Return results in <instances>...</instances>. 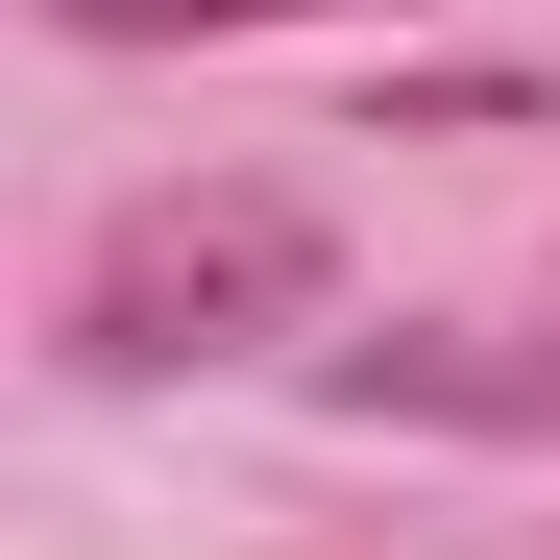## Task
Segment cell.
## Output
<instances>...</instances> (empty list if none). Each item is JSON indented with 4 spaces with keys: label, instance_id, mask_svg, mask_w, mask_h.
I'll return each mask as SVG.
<instances>
[{
    "label": "cell",
    "instance_id": "obj_1",
    "mask_svg": "<svg viewBox=\"0 0 560 560\" xmlns=\"http://www.w3.org/2000/svg\"><path fill=\"white\" fill-rule=\"evenodd\" d=\"M317 317V196H147L73 268V365H220Z\"/></svg>",
    "mask_w": 560,
    "mask_h": 560
},
{
    "label": "cell",
    "instance_id": "obj_2",
    "mask_svg": "<svg viewBox=\"0 0 560 560\" xmlns=\"http://www.w3.org/2000/svg\"><path fill=\"white\" fill-rule=\"evenodd\" d=\"M341 390L365 415H560V365H512V341H341Z\"/></svg>",
    "mask_w": 560,
    "mask_h": 560
},
{
    "label": "cell",
    "instance_id": "obj_3",
    "mask_svg": "<svg viewBox=\"0 0 560 560\" xmlns=\"http://www.w3.org/2000/svg\"><path fill=\"white\" fill-rule=\"evenodd\" d=\"M73 49H171V25H317V0H49Z\"/></svg>",
    "mask_w": 560,
    "mask_h": 560
}]
</instances>
